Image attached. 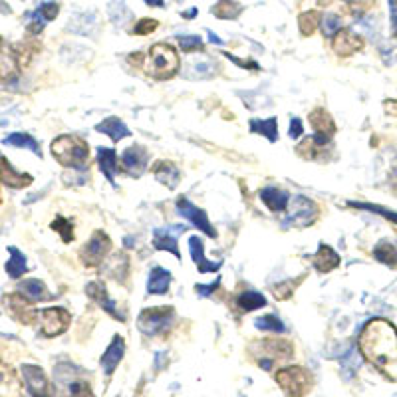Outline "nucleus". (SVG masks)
I'll use <instances>...</instances> for the list:
<instances>
[{"label":"nucleus","instance_id":"34","mask_svg":"<svg viewBox=\"0 0 397 397\" xmlns=\"http://www.w3.org/2000/svg\"><path fill=\"white\" fill-rule=\"evenodd\" d=\"M210 12H213L217 19L234 20L239 19V14L243 12V6H241L237 0H219V2L210 8Z\"/></svg>","mask_w":397,"mask_h":397},{"label":"nucleus","instance_id":"53","mask_svg":"<svg viewBox=\"0 0 397 397\" xmlns=\"http://www.w3.org/2000/svg\"><path fill=\"white\" fill-rule=\"evenodd\" d=\"M389 179H392V185L397 189V163L392 167V175H389Z\"/></svg>","mask_w":397,"mask_h":397},{"label":"nucleus","instance_id":"57","mask_svg":"<svg viewBox=\"0 0 397 397\" xmlns=\"http://www.w3.org/2000/svg\"><path fill=\"white\" fill-rule=\"evenodd\" d=\"M0 8H4V10H6V6H2V2H0ZM6 12H8V10H6Z\"/></svg>","mask_w":397,"mask_h":397},{"label":"nucleus","instance_id":"10","mask_svg":"<svg viewBox=\"0 0 397 397\" xmlns=\"http://www.w3.org/2000/svg\"><path fill=\"white\" fill-rule=\"evenodd\" d=\"M20 374L24 378V383L30 392L32 397H52L54 396V387L50 383L48 376L44 374V370L40 365H32V363H22L20 365Z\"/></svg>","mask_w":397,"mask_h":397},{"label":"nucleus","instance_id":"32","mask_svg":"<svg viewBox=\"0 0 397 397\" xmlns=\"http://www.w3.org/2000/svg\"><path fill=\"white\" fill-rule=\"evenodd\" d=\"M8 252H10V258L6 263V272L10 278H20L22 274L28 272V265H26V256L20 252L16 246H8Z\"/></svg>","mask_w":397,"mask_h":397},{"label":"nucleus","instance_id":"1","mask_svg":"<svg viewBox=\"0 0 397 397\" xmlns=\"http://www.w3.org/2000/svg\"><path fill=\"white\" fill-rule=\"evenodd\" d=\"M359 352L379 372L397 381V328L392 322L376 318L359 334Z\"/></svg>","mask_w":397,"mask_h":397},{"label":"nucleus","instance_id":"15","mask_svg":"<svg viewBox=\"0 0 397 397\" xmlns=\"http://www.w3.org/2000/svg\"><path fill=\"white\" fill-rule=\"evenodd\" d=\"M332 48H334V52L340 58H350L363 48V40L359 38L358 34H354L352 30L341 28L340 32L334 36Z\"/></svg>","mask_w":397,"mask_h":397},{"label":"nucleus","instance_id":"6","mask_svg":"<svg viewBox=\"0 0 397 397\" xmlns=\"http://www.w3.org/2000/svg\"><path fill=\"white\" fill-rule=\"evenodd\" d=\"M175 322V310L173 306H161V308H147L139 314L137 326L147 336H159L171 330Z\"/></svg>","mask_w":397,"mask_h":397},{"label":"nucleus","instance_id":"24","mask_svg":"<svg viewBox=\"0 0 397 397\" xmlns=\"http://www.w3.org/2000/svg\"><path fill=\"white\" fill-rule=\"evenodd\" d=\"M104 274H106V276H112L117 282L123 284L128 280V276H130V258H128L123 252L114 254V256L106 263Z\"/></svg>","mask_w":397,"mask_h":397},{"label":"nucleus","instance_id":"14","mask_svg":"<svg viewBox=\"0 0 397 397\" xmlns=\"http://www.w3.org/2000/svg\"><path fill=\"white\" fill-rule=\"evenodd\" d=\"M147 161H149V153L145 147H141V145H132V147H128L123 155H121V163H123V167L125 171L133 175V177H139L143 171L147 169Z\"/></svg>","mask_w":397,"mask_h":397},{"label":"nucleus","instance_id":"28","mask_svg":"<svg viewBox=\"0 0 397 397\" xmlns=\"http://www.w3.org/2000/svg\"><path fill=\"white\" fill-rule=\"evenodd\" d=\"M171 286V272L165 268L155 266L149 274V282H147V294H165Z\"/></svg>","mask_w":397,"mask_h":397},{"label":"nucleus","instance_id":"42","mask_svg":"<svg viewBox=\"0 0 397 397\" xmlns=\"http://www.w3.org/2000/svg\"><path fill=\"white\" fill-rule=\"evenodd\" d=\"M177 42H179V48L183 52H187V54H191V52H203V48H205L201 36H179Z\"/></svg>","mask_w":397,"mask_h":397},{"label":"nucleus","instance_id":"54","mask_svg":"<svg viewBox=\"0 0 397 397\" xmlns=\"http://www.w3.org/2000/svg\"><path fill=\"white\" fill-rule=\"evenodd\" d=\"M208 38L213 40V44H223V40L219 38L217 34H213V32H208Z\"/></svg>","mask_w":397,"mask_h":397},{"label":"nucleus","instance_id":"55","mask_svg":"<svg viewBox=\"0 0 397 397\" xmlns=\"http://www.w3.org/2000/svg\"><path fill=\"white\" fill-rule=\"evenodd\" d=\"M183 16H185V19H193V16H197V8H191L189 12H183Z\"/></svg>","mask_w":397,"mask_h":397},{"label":"nucleus","instance_id":"27","mask_svg":"<svg viewBox=\"0 0 397 397\" xmlns=\"http://www.w3.org/2000/svg\"><path fill=\"white\" fill-rule=\"evenodd\" d=\"M261 199L272 213H282L284 208L288 207V201H290L288 193L278 189V187H265L261 191Z\"/></svg>","mask_w":397,"mask_h":397},{"label":"nucleus","instance_id":"47","mask_svg":"<svg viewBox=\"0 0 397 397\" xmlns=\"http://www.w3.org/2000/svg\"><path fill=\"white\" fill-rule=\"evenodd\" d=\"M58 10H60V6H58L56 2H46V4L40 6L36 12H38L40 16L46 20V22H50V20H54L58 16Z\"/></svg>","mask_w":397,"mask_h":397},{"label":"nucleus","instance_id":"16","mask_svg":"<svg viewBox=\"0 0 397 397\" xmlns=\"http://www.w3.org/2000/svg\"><path fill=\"white\" fill-rule=\"evenodd\" d=\"M32 175L28 173H20L16 171L10 161L6 157H0V183L6 185V187H12V189H22V187H28L32 185Z\"/></svg>","mask_w":397,"mask_h":397},{"label":"nucleus","instance_id":"46","mask_svg":"<svg viewBox=\"0 0 397 397\" xmlns=\"http://www.w3.org/2000/svg\"><path fill=\"white\" fill-rule=\"evenodd\" d=\"M70 397H95L90 383L86 381H74L70 383Z\"/></svg>","mask_w":397,"mask_h":397},{"label":"nucleus","instance_id":"31","mask_svg":"<svg viewBox=\"0 0 397 397\" xmlns=\"http://www.w3.org/2000/svg\"><path fill=\"white\" fill-rule=\"evenodd\" d=\"M153 246L157 250H167L173 256H177L181 261V252H179V246H177V239L169 234V230H163V228H157L153 232Z\"/></svg>","mask_w":397,"mask_h":397},{"label":"nucleus","instance_id":"40","mask_svg":"<svg viewBox=\"0 0 397 397\" xmlns=\"http://www.w3.org/2000/svg\"><path fill=\"white\" fill-rule=\"evenodd\" d=\"M320 26L322 34H324L326 38H334L341 30V20L340 16H336V14H326V16H322Z\"/></svg>","mask_w":397,"mask_h":397},{"label":"nucleus","instance_id":"4","mask_svg":"<svg viewBox=\"0 0 397 397\" xmlns=\"http://www.w3.org/2000/svg\"><path fill=\"white\" fill-rule=\"evenodd\" d=\"M143 68L155 80H169L179 72V54L169 44H153Z\"/></svg>","mask_w":397,"mask_h":397},{"label":"nucleus","instance_id":"7","mask_svg":"<svg viewBox=\"0 0 397 397\" xmlns=\"http://www.w3.org/2000/svg\"><path fill=\"white\" fill-rule=\"evenodd\" d=\"M316 217H318V205L312 199L298 195L290 201L284 227H310L316 221Z\"/></svg>","mask_w":397,"mask_h":397},{"label":"nucleus","instance_id":"37","mask_svg":"<svg viewBox=\"0 0 397 397\" xmlns=\"http://www.w3.org/2000/svg\"><path fill=\"white\" fill-rule=\"evenodd\" d=\"M374 256H376V261H379L381 265L397 268V248L392 245V243H379V245L374 248Z\"/></svg>","mask_w":397,"mask_h":397},{"label":"nucleus","instance_id":"45","mask_svg":"<svg viewBox=\"0 0 397 397\" xmlns=\"http://www.w3.org/2000/svg\"><path fill=\"white\" fill-rule=\"evenodd\" d=\"M157 26H159V22L155 19H141L135 24L133 34H135V36H147V34H152V32L157 30Z\"/></svg>","mask_w":397,"mask_h":397},{"label":"nucleus","instance_id":"30","mask_svg":"<svg viewBox=\"0 0 397 397\" xmlns=\"http://www.w3.org/2000/svg\"><path fill=\"white\" fill-rule=\"evenodd\" d=\"M266 298L261 294V292H254V290H246V292H241L237 296V308L241 312H254L258 308H265Z\"/></svg>","mask_w":397,"mask_h":397},{"label":"nucleus","instance_id":"22","mask_svg":"<svg viewBox=\"0 0 397 397\" xmlns=\"http://www.w3.org/2000/svg\"><path fill=\"white\" fill-rule=\"evenodd\" d=\"M312 263H314V268H316L318 272L326 274V272H332L334 268L340 266V254H338L332 246L320 245L318 252L312 256Z\"/></svg>","mask_w":397,"mask_h":397},{"label":"nucleus","instance_id":"50","mask_svg":"<svg viewBox=\"0 0 397 397\" xmlns=\"http://www.w3.org/2000/svg\"><path fill=\"white\" fill-rule=\"evenodd\" d=\"M302 133H304L302 121H300L298 117H294V119L290 121V130H288V135H290L292 139H298V137H300Z\"/></svg>","mask_w":397,"mask_h":397},{"label":"nucleus","instance_id":"36","mask_svg":"<svg viewBox=\"0 0 397 397\" xmlns=\"http://www.w3.org/2000/svg\"><path fill=\"white\" fill-rule=\"evenodd\" d=\"M320 20H322V14L318 12V10H308V12H302V14L298 16L300 34H302V36H312V34L318 30Z\"/></svg>","mask_w":397,"mask_h":397},{"label":"nucleus","instance_id":"12","mask_svg":"<svg viewBox=\"0 0 397 397\" xmlns=\"http://www.w3.org/2000/svg\"><path fill=\"white\" fill-rule=\"evenodd\" d=\"M6 308L10 310V314L22 324H36L38 320V310L32 308V302L28 298H24L22 294H8L6 296Z\"/></svg>","mask_w":397,"mask_h":397},{"label":"nucleus","instance_id":"48","mask_svg":"<svg viewBox=\"0 0 397 397\" xmlns=\"http://www.w3.org/2000/svg\"><path fill=\"white\" fill-rule=\"evenodd\" d=\"M272 292H274V296H276L278 300H286V298H290V296L294 294V284H276V286H272Z\"/></svg>","mask_w":397,"mask_h":397},{"label":"nucleus","instance_id":"18","mask_svg":"<svg viewBox=\"0 0 397 397\" xmlns=\"http://www.w3.org/2000/svg\"><path fill=\"white\" fill-rule=\"evenodd\" d=\"M19 76V54L0 40V82H12Z\"/></svg>","mask_w":397,"mask_h":397},{"label":"nucleus","instance_id":"21","mask_svg":"<svg viewBox=\"0 0 397 397\" xmlns=\"http://www.w3.org/2000/svg\"><path fill=\"white\" fill-rule=\"evenodd\" d=\"M189 246H191V258L195 261V265L199 268V272H217L219 268H221V261H217V263H210L205 258V245H203V241L199 239V237H191L189 239Z\"/></svg>","mask_w":397,"mask_h":397},{"label":"nucleus","instance_id":"17","mask_svg":"<svg viewBox=\"0 0 397 397\" xmlns=\"http://www.w3.org/2000/svg\"><path fill=\"white\" fill-rule=\"evenodd\" d=\"M0 397H22V383L16 372L0 361Z\"/></svg>","mask_w":397,"mask_h":397},{"label":"nucleus","instance_id":"33","mask_svg":"<svg viewBox=\"0 0 397 397\" xmlns=\"http://www.w3.org/2000/svg\"><path fill=\"white\" fill-rule=\"evenodd\" d=\"M250 132L261 133L265 135L270 143H274L278 139V123H276V117H270V119H250Z\"/></svg>","mask_w":397,"mask_h":397},{"label":"nucleus","instance_id":"44","mask_svg":"<svg viewBox=\"0 0 397 397\" xmlns=\"http://www.w3.org/2000/svg\"><path fill=\"white\" fill-rule=\"evenodd\" d=\"M350 205L356 208H363V210L378 213V215H381L383 219H387V221H392V223H396L397 225V213H394V210H387V208L378 207V205H370V203H350Z\"/></svg>","mask_w":397,"mask_h":397},{"label":"nucleus","instance_id":"41","mask_svg":"<svg viewBox=\"0 0 397 397\" xmlns=\"http://www.w3.org/2000/svg\"><path fill=\"white\" fill-rule=\"evenodd\" d=\"M52 228H54L56 232H60V237H62L64 243H72V241H74V227H72V223H70L68 219L56 217V221L52 223Z\"/></svg>","mask_w":397,"mask_h":397},{"label":"nucleus","instance_id":"51","mask_svg":"<svg viewBox=\"0 0 397 397\" xmlns=\"http://www.w3.org/2000/svg\"><path fill=\"white\" fill-rule=\"evenodd\" d=\"M225 56L230 60V62H234L237 66H241V68H246V70H261V66L256 64V62H245V60H239L237 56H232V54H227L225 52Z\"/></svg>","mask_w":397,"mask_h":397},{"label":"nucleus","instance_id":"43","mask_svg":"<svg viewBox=\"0 0 397 397\" xmlns=\"http://www.w3.org/2000/svg\"><path fill=\"white\" fill-rule=\"evenodd\" d=\"M296 152L300 153V157H306V159H316V157H318L316 153L322 152V145H318V143L314 141V137H308L306 141H302V143L296 147Z\"/></svg>","mask_w":397,"mask_h":397},{"label":"nucleus","instance_id":"25","mask_svg":"<svg viewBox=\"0 0 397 397\" xmlns=\"http://www.w3.org/2000/svg\"><path fill=\"white\" fill-rule=\"evenodd\" d=\"M308 119H310V125L314 128L316 135H324V137H328V139L334 137V133H336V123H334L332 115L328 114L326 110H322V108L314 110Z\"/></svg>","mask_w":397,"mask_h":397},{"label":"nucleus","instance_id":"2","mask_svg":"<svg viewBox=\"0 0 397 397\" xmlns=\"http://www.w3.org/2000/svg\"><path fill=\"white\" fill-rule=\"evenodd\" d=\"M50 149L60 165L72 167V169H84L90 157L88 143L76 135H60L52 141Z\"/></svg>","mask_w":397,"mask_h":397},{"label":"nucleus","instance_id":"29","mask_svg":"<svg viewBox=\"0 0 397 397\" xmlns=\"http://www.w3.org/2000/svg\"><path fill=\"white\" fill-rule=\"evenodd\" d=\"M97 165L101 173L108 177L110 183H114L115 173H117V155L114 149H108V147H97Z\"/></svg>","mask_w":397,"mask_h":397},{"label":"nucleus","instance_id":"9","mask_svg":"<svg viewBox=\"0 0 397 397\" xmlns=\"http://www.w3.org/2000/svg\"><path fill=\"white\" fill-rule=\"evenodd\" d=\"M70 314L64 308H46V310H38V320L36 324L40 326V332L46 338H56L60 334H64L70 326Z\"/></svg>","mask_w":397,"mask_h":397},{"label":"nucleus","instance_id":"5","mask_svg":"<svg viewBox=\"0 0 397 397\" xmlns=\"http://www.w3.org/2000/svg\"><path fill=\"white\" fill-rule=\"evenodd\" d=\"M276 381L288 397H304L314 387L312 374L302 365H288L276 372Z\"/></svg>","mask_w":397,"mask_h":397},{"label":"nucleus","instance_id":"19","mask_svg":"<svg viewBox=\"0 0 397 397\" xmlns=\"http://www.w3.org/2000/svg\"><path fill=\"white\" fill-rule=\"evenodd\" d=\"M123 354H125V341H123L121 336H115L112 344H110V348L101 356V368H104L106 376L114 374L115 368L119 365V361L123 358Z\"/></svg>","mask_w":397,"mask_h":397},{"label":"nucleus","instance_id":"8","mask_svg":"<svg viewBox=\"0 0 397 397\" xmlns=\"http://www.w3.org/2000/svg\"><path fill=\"white\" fill-rule=\"evenodd\" d=\"M112 250V239L104 232V230H95L92 234V239L84 245L82 252H80V258L82 263L90 268L104 265L106 256L110 254Z\"/></svg>","mask_w":397,"mask_h":397},{"label":"nucleus","instance_id":"58","mask_svg":"<svg viewBox=\"0 0 397 397\" xmlns=\"http://www.w3.org/2000/svg\"><path fill=\"white\" fill-rule=\"evenodd\" d=\"M346 2H359V0H346Z\"/></svg>","mask_w":397,"mask_h":397},{"label":"nucleus","instance_id":"26","mask_svg":"<svg viewBox=\"0 0 397 397\" xmlns=\"http://www.w3.org/2000/svg\"><path fill=\"white\" fill-rule=\"evenodd\" d=\"M95 132L99 133H106L110 139H114V141H121L123 137H130L132 132H130V128L119 119V117H108V119H104L101 123H97L95 125Z\"/></svg>","mask_w":397,"mask_h":397},{"label":"nucleus","instance_id":"39","mask_svg":"<svg viewBox=\"0 0 397 397\" xmlns=\"http://www.w3.org/2000/svg\"><path fill=\"white\" fill-rule=\"evenodd\" d=\"M217 68L208 62V60H195V64L191 62L189 68H185V74L189 77H210L213 76V72H215Z\"/></svg>","mask_w":397,"mask_h":397},{"label":"nucleus","instance_id":"35","mask_svg":"<svg viewBox=\"0 0 397 397\" xmlns=\"http://www.w3.org/2000/svg\"><path fill=\"white\" fill-rule=\"evenodd\" d=\"M4 143H6V145H12V147H26V149H30L32 153H36L38 157H42L38 141H36L32 135H28V133H12V135H8V137L4 139Z\"/></svg>","mask_w":397,"mask_h":397},{"label":"nucleus","instance_id":"49","mask_svg":"<svg viewBox=\"0 0 397 397\" xmlns=\"http://www.w3.org/2000/svg\"><path fill=\"white\" fill-rule=\"evenodd\" d=\"M219 284H221V280H215V282L208 284V286H205V284H197L195 290H197V294H199L201 298H207V296H210V294L219 288Z\"/></svg>","mask_w":397,"mask_h":397},{"label":"nucleus","instance_id":"52","mask_svg":"<svg viewBox=\"0 0 397 397\" xmlns=\"http://www.w3.org/2000/svg\"><path fill=\"white\" fill-rule=\"evenodd\" d=\"M389 14H392V34L397 38V0H389Z\"/></svg>","mask_w":397,"mask_h":397},{"label":"nucleus","instance_id":"20","mask_svg":"<svg viewBox=\"0 0 397 397\" xmlns=\"http://www.w3.org/2000/svg\"><path fill=\"white\" fill-rule=\"evenodd\" d=\"M152 173L159 183H163L169 189H175L179 185V181H181L179 167L175 163H171V161H157L152 167Z\"/></svg>","mask_w":397,"mask_h":397},{"label":"nucleus","instance_id":"23","mask_svg":"<svg viewBox=\"0 0 397 397\" xmlns=\"http://www.w3.org/2000/svg\"><path fill=\"white\" fill-rule=\"evenodd\" d=\"M19 292L24 298H28L30 302H44V300L54 298V296L50 294V290L46 288V284L42 282V280H36V278L22 280V282L19 284Z\"/></svg>","mask_w":397,"mask_h":397},{"label":"nucleus","instance_id":"13","mask_svg":"<svg viewBox=\"0 0 397 397\" xmlns=\"http://www.w3.org/2000/svg\"><path fill=\"white\" fill-rule=\"evenodd\" d=\"M86 294L97 302L101 308H104V312H108L112 318L119 322H125V314H121L119 310H117V306L115 302L110 298V294H108V290H106V284L99 282V280H95V282H90L86 286Z\"/></svg>","mask_w":397,"mask_h":397},{"label":"nucleus","instance_id":"11","mask_svg":"<svg viewBox=\"0 0 397 397\" xmlns=\"http://www.w3.org/2000/svg\"><path fill=\"white\" fill-rule=\"evenodd\" d=\"M177 210H179V215L181 217H185L187 221H189L191 225H195V228H199V230H203L205 234H208V237H217V230H215V227L208 223V217L205 210H201L199 207H195L191 201H187L185 197H179L177 199Z\"/></svg>","mask_w":397,"mask_h":397},{"label":"nucleus","instance_id":"3","mask_svg":"<svg viewBox=\"0 0 397 397\" xmlns=\"http://www.w3.org/2000/svg\"><path fill=\"white\" fill-rule=\"evenodd\" d=\"M248 354L263 370L270 372L276 363H282L294 356L292 344L286 340H258L248 346Z\"/></svg>","mask_w":397,"mask_h":397},{"label":"nucleus","instance_id":"56","mask_svg":"<svg viewBox=\"0 0 397 397\" xmlns=\"http://www.w3.org/2000/svg\"><path fill=\"white\" fill-rule=\"evenodd\" d=\"M149 6H163V0H145Z\"/></svg>","mask_w":397,"mask_h":397},{"label":"nucleus","instance_id":"38","mask_svg":"<svg viewBox=\"0 0 397 397\" xmlns=\"http://www.w3.org/2000/svg\"><path fill=\"white\" fill-rule=\"evenodd\" d=\"M254 326H256L258 330L274 332V334H284V332H286V326H284V322L280 320L278 316H274V314H266V316H261L258 320L254 322Z\"/></svg>","mask_w":397,"mask_h":397}]
</instances>
